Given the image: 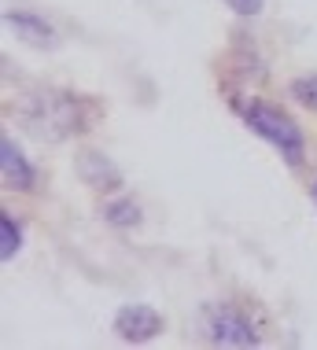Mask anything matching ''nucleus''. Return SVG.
I'll list each match as a JSON object with an SVG mask.
<instances>
[{
  "mask_svg": "<svg viewBox=\"0 0 317 350\" xmlns=\"http://www.w3.org/2000/svg\"><path fill=\"white\" fill-rule=\"evenodd\" d=\"M244 122H247L251 133H258L270 148L281 151L288 166H299L303 163L306 140H303V129L295 126L292 115H284V111L273 107V103H251V107L244 111Z\"/></svg>",
  "mask_w": 317,
  "mask_h": 350,
  "instance_id": "f257e3e1",
  "label": "nucleus"
},
{
  "mask_svg": "<svg viewBox=\"0 0 317 350\" xmlns=\"http://www.w3.org/2000/svg\"><path fill=\"white\" fill-rule=\"evenodd\" d=\"M207 332H210V343H218V347H255L258 343L251 321L240 314V310H233V306L214 310Z\"/></svg>",
  "mask_w": 317,
  "mask_h": 350,
  "instance_id": "f03ea898",
  "label": "nucleus"
},
{
  "mask_svg": "<svg viewBox=\"0 0 317 350\" xmlns=\"http://www.w3.org/2000/svg\"><path fill=\"white\" fill-rule=\"evenodd\" d=\"M114 332H118V339H126V343H148V339H155L162 332V314L151 306H140V302L122 306L114 314Z\"/></svg>",
  "mask_w": 317,
  "mask_h": 350,
  "instance_id": "7ed1b4c3",
  "label": "nucleus"
},
{
  "mask_svg": "<svg viewBox=\"0 0 317 350\" xmlns=\"http://www.w3.org/2000/svg\"><path fill=\"white\" fill-rule=\"evenodd\" d=\"M0 177H4V188H12V192H30L34 188V166L26 163V155L15 148L12 137L0 140Z\"/></svg>",
  "mask_w": 317,
  "mask_h": 350,
  "instance_id": "20e7f679",
  "label": "nucleus"
},
{
  "mask_svg": "<svg viewBox=\"0 0 317 350\" xmlns=\"http://www.w3.org/2000/svg\"><path fill=\"white\" fill-rule=\"evenodd\" d=\"M78 170H81L85 185H92V188H118V181H122L118 170H114L103 155H96V151H85Z\"/></svg>",
  "mask_w": 317,
  "mask_h": 350,
  "instance_id": "39448f33",
  "label": "nucleus"
},
{
  "mask_svg": "<svg viewBox=\"0 0 317 350\" xmlns=\"http://www.w3.org/2000/svg\"><path fill=\"white\" fill-rule=\"evenodd\" d=\"M4 23L12 26V30L23 37V41H30V44H48V41H52L48 23H41V18H34V15H8Z\"/></svg>",
  "mask_w": 317,
  "mask_h": 350,
  "instance_id": "423d86ee",
  "label": "nucleus"
},
{
  "mask_svg": "<svg viewBox=\"0 0 317 350\" xmlns=\"http://www.w3.org/2000/svg\"><path fill=\"white\" fill-rule=\"evenodd\" d=\"M18 247H23V229H18V221L4 211L0 214V258L12 262L18 254Z\"/></svg>",
  "mask_w": 317,
  "mask_h": 350,
  "instance_id": "0eeeda50",
  "label": "nucleus"
},
{
  "mask_svg": "<svg viewBox=\"0 0 317 350\" xmlns=\"http://www.w3.org/2000/svg\"><path fill=\"white\" fill-rule=\"evenodd\" d=\"M103 217H107L111 225H118V229H133V225L140 221V211H137V203H129V200H118V203L103 206Z\"/></svg>",
  "mask_w": 317,
  "mask_h": 350,
  "instance_id": "6e6552de",
  "label": "nucleus"
},
{
  "mask_svg": "<svg viewBox=\"0 0 317 350\" xmlns=\"http://www.w3.org/2000/svg\"><path fill=\"white\" fill-rule=\"evenodd\" d=\"M292 96L317 115V78H314V74H310V78H295L292 81Z\"/></svg>",
  "mask_w": 317,
  "mask_h": 350,
  "instance_id": "1a4fd4ad",
  "label": "nucleus"
},
{
  "mask_svg": "<svg viewBox=\"0 0 317 350\" xmlns=\"http://www.w3.org/2000/svg\"><path fill=\"white\" fill-rule=\"evenodd\" d=\"M236 15H258L262 12V0H225Z\"/></svg>",
  "mask_w": 317,
  "mask_h": 350,
  "instance_id": "9d476101",
  "label": "nucleus"
},
{
  "mask_svg": "<svg viewBox=\"0 0 317 350\" xmlns=\"http://www.w3.org/2000/svg\"><path fill=\"white\" fill-rule=\"evenodd\" d=\"M310 196H314V203H317V181H314V188H310Z\"/></svg>",
  "mask_w": 317,
  "mask_h": 350,
  "instance_id": "9b49d317",
  "label": "nucleus"
}]
</instances>
